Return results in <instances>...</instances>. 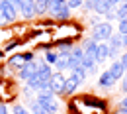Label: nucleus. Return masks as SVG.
Wrapping results in <instances>:
<instances>
[{"instance_id":"obj_7","label":"nucleus","mask_w":127,"mask_h":114,"mask_svg":"<svg viewBox=\"0 0 127 114\" xmlns=\"http://www.w3.org/2000/svg\"><path fill=\"white\" fill-rule=\"evenodd\" d=\"M108 57H110V49H108V43H106V41H100V43H98V47H96V55H94L96 63H104Z\"/></svg>"},{"instance_id":"obj_12","label":"nucleus","mask_w":127,"mask_h":114,"mask_svg":"<svg viewBox=\"0 0 127 114\" xmlns=\"http://www.w3.org/2000/svg\"><path fill=\"white\" fill-rule=\"evenodd\" d=\"M68 61H70V53H57V61L53 63V67H57L63 73L64 69H68Z\"/></svg>"},{"instance_id":"obj_5","label":"nucleus","mask_w":127,"mask_h":114,"mask_svg":"<svg viewBox=\"0 0 127 114\" xmlns=\"http://www.w3.org/2000/svg\"><path fill=\"white\" fill-rule=\"evenodd\" d=\"M35 73H37V63H35V61H28L26 65H24L20 71H18V77H20L22 81L28 83V81L33 77V75H35Z\"/></svg>"},{"instance_id":"obj_17","label":"nucleus","mask_w":127,"mask_h":114,"mask_svg":"<svg viewBox=\"0 0 127 114\" xmlns=\"http://www.w3.org/2000/svg\"><path fill=\"white\" fill-rule=\"evenodd\" d=\"M51 16L55 18V20H70V8L66 6V4H63L57 12H53Z\"/></svg>"},{"instance_id":"obj_22","label":"nucleus","mask_w":127,"mask_h":114,"mask_svg":"<svg viewBox=\"0 0 127 114\" xmlns=\"http://www.w3.org/2000/svg\"><path fill=\"white\" fill-rule=\"evenodd\" d=\"M82 55H84V49H82V47H74V45H72V49H70V59L80 61V59H82Z\"/></svg>"},{"instance_id":"obj_21","label":"nucleus","mask_w":127,"mask_h":114,"mask_svg":"<svg viewBox=\"0 0 127 114\" xmlns=\"http://www.w3.org/2000/svg\"><path fill=\"white\" fill-rule=\"evenodd\" d=\"M115 12H117V18H119V20H121V18H127V2L117 4V6H115Z\"/></svg>"},{"instance_id":"obj_3","label":"nucleus","mask_w":127,"mask_h":114,"mask_svg":"<svg viewBox=\"0 0 127 114\" xmlns=\"http://www.w3.org/2000/svg\"><path fill=\"white\" fill-rule=\"evenodd\" d=\"M0 10H2L4 18H6V22H16V18H18L16 4H12L8 0H0Z\"/></svg>"},{"instance_id":"obj_30","label":"nucleus","mask_w":127,"mask_h":114,"mask_svg":"<svg viewBox=\"0 0 127 114\" xmlns=\"http://www.w3.org/2000/svg\"><path fill=\"white\" fill-rule=\"evenodd\" d=\"M94 4H96V2H90V0H84V8H86L88 12H92V10H94Z\"/></svg>"},{"instance_id":"obj_1","label":"nucleus","mask_w":127,"mask_h":114,"mask_svg":"<svg viewBox=\"0 0 127 114\" xmlns=\"http://www.w3.org/2000/svg\"><path fill=\"white\" fill-rule=\"evenodd\" d=\"M111 33H113V28H111L110 22H98L96 26H92V39H94L96 43L108 41Z\"/></svg>"},{"instance_id":"obj_13","label":"nucleus","mask_w":127,"mask_h":114,"mask_svg":"<svg viewBox=\"0 0 127 114\" xmlns=\"http://www.w3.org/2000/svg\"><path fill=\"white\" fill-rule=\"evenodd\" d=\"M26 63H28V61H26L24 53H16V55H14V57H10V61H8V65L12 67V69H18V71L26 65Z\"/></svg>"},{"instance_id":"obj_34","label":"nucleus","mask_w":127,"mask_h":114,"mask_svg":"<svg viewBox=\"0 0 127 114\" xmlns=\"http://www.w3.org/2000/svg\"><path fill=\"white\" fill-rule=\"evenodd\" d=\"M4 24H8V22H6V18L2 14V10H0V26H4Z\"/></svg>"},{"instance_id":"obj_29","label":"nucleus","mask_w":127,"mask_h":114,"mask_svg":"<svg viewBox=\"0 0 127 114\" xmlns=\"http://www.w3.org/2000/svg\"><path fill=\"white\" fill-rule=\"evenodd\" d=\"M117 61L123 65V69H125V73H127V51H125V53H121V57H119Z\"/></svg>"},{"instance_id":"obj_36","label":"nucleus","mask_w":127,"mask_h":114,"mask_svg":"<svg viewBox=\"0 0 127 114\" xmlns=\"http://www.w3.org/2000/svg\"><path fill=\"white\" fill-rule=\"evenodd\" d=\"M28 0H16V8H20V6H24Z\"/></svg>"},{"instance_id":"obj_40","label":"nucleus","mask_w":127,"mask_h":114,"mask_svg":"<svg viewBox=\"0 0 127 114\" xmlns=\"http://www.w3.org/2000/svg\"><path fill=\"white\" fill-rule=\"evenodd\" d=\"M2 55H4V51H0V57H2Z\"/></svg>"},{"instance_id":"obj_38","label":"nucleus","mask_w":127,"mask_h":114,"mask_svg":"<svg viewBox=\"0 0 127 114\" xmlns=\"http://www.w3.org/2000/svg\"><path fill=\"white\" fill-rule=\"evenodd\" d=\"M121 2H127V0H111V4H113V6H117V4H121Z\"/></svg>"},{"instance_id":"obj_11","label":"nucleus","mask_w":127,"mask_h":114,"mask_svg":"<svg viewBox=\"0 0 127 114\" xmlns=\"http://www.w3.org/2000/svg\"><path fill=\"white\" fill-rule=\"evenodd\" d=\"M80 67L86 71V73H94L96 71V59L92 57V55H82V59H80Z\"/></svg>"},{"instance_id":"obj_19","label":"nucleus","mask_w":127,"mask_h":114,"mask_svg":"<svg viewBox=\"0 0 127 114\" xmlns=\"http://www.w3.org/2000/svg\"><path fill=\"white\" fill-rule=\"evenodd\" d=\"M63 4H66V0H49V14H53V12H57Z\"/></svg>"},{"instance_id":"obj_35","label":"nucleus","mask_w":127,"mask_h":114,"mask_svg":"<svg viewBox=\"0 0 127 114\" xmlns=\"http://www.w3.org/2000/svg\"><path fill=\"white\" fill-rule=\"evenodd\" d=\"M121 87H123V91L127 93V73H125V77H123V85H121Z\"/></svg>"},{"instance_id":"obj_39","label":"nucleus","mask_w":127,"mask_h":114,"mask_svg":"<svg viewBox=\"0 0 127 114\" xmlns=\"http://www.w3.org/2000/svg\"><path fill=\"white\" fill-rule=\"evenodd\" d=\"M115 114H123V112H121V108H119V110H117V112H115Z\"/></svg>"},{"instance_id":"obj_27","label":"nucleus","mask_w":127,"mask_h":114,"mask_svg":"<svg viewBox=\"0 0 127 114\" xmlns=\"http://www.w3.org/2000/svg\"><path fill=\"white\" fill-rule=\"evenodd\" d=\"M12 112H14V114H30V110H26V108H24L22 104H14Z\"/></svg>"},{"instance_id":"obj_6","label":"nucleus","mask_w":127,"mask_h":114,"mask_svg":"<svg viewBox=\"0 0 127 114\" xmlns=\"http://www.w3.org/2000/svg\"><path fill=\"white\" fill-rule=\"evenodd\" d=\"M82 83H84L82 79H78L76 75H72V73H70V77H66V81H64V91H63V95H72V93L78 89Z\"/></svg>"},{"instance_id":"obj_37","label":"nucleus","mask_w":127,"mask_h":114,"mask_svg":"<svg viewBox=\"0 0 127 114\" xmlns=\"http://www.w3.org/2000/svg\"><path fill=\"white\" fill-rule=\"evenodd\" d=\"M119 104H121V108H127V97H123V100H121Z\"/></svg>"},{"instance_id":"obj_23","label":"nucleus","mask_w":127,"mask_h":114,"mask_svg":"<svg viewBox=\"0 0 127 114\" xmlns=\"http://www.w3.org/2000/svg\"><path fill=\"white\" fill-rule=\"evenodd\" d=\"M117 30L121 35H127V18H121V20H117Z\"/></svg>"},{"instance_id":"obj_15","label":"nucleus","mask_w":127,"mask_h":114,"mask_svg":"<svg viewBox=\"0 0 127 114\" xmlns=\"http://www.w3.org/2000/svg\"><path fill=\"white\" fill-rule=\"evenodd\" d=\"M96 47H98V43H96L92 37H86V39L82 41V49H84L86 55H92V57H94L96 55Z\"/></svg>"},{"instance_id":"obj_8","label":"nucleus","mask_w":127,"mask_h":114,"mask_svg":"<svg viewBox=\"0 0 127 114\" xmlns=\"http://www.w3.org/2000/svg\"><path fill=\"white\" fill-rule=\"evenodd\" d=\"M18 10L22 12L24 20H32V18L35 16V0H28V2H26L24 6H20Z\"/></svg>"},{"instance_id":"obj_31","label":"nucleus","mask_w":127,"mask_h":114,"mask_svg":"<svg viewBox=\"0 0 127 114\" xmlns=\"http://www.w3.org/2000/svg\"><path fill=\"white\" fill-rule=\"evenodd\" d=\"M24 57H26V61H33V57H35V55L30 51V53H24Z\"/></svg>"},{"instance_id":"obj_18","label":"nucleus","mask_w":127,"mask_h":114,"mask_svg":"<svg viewBox=\"0 0 127 114\" xmlns=\"http://www.w3.org/2000/svg\"><path fill=\"white\" fill-rule=\"evenodd\" d=\"M49 10V0H35V14H45Z\"/></svg>"},{"instance_id":"obj_20","label":"nucleus","mask_w":127,"mask_h":114,"mask_svg":"<svg viewBox=\"0 0 127 114\" xmlns=\"http://www.w3.org/2000/svg\"><path fill=\"white\" fill-rule=\"evenodd\" d=\"M70 49H72V43H70V41H59L57 53H70Z\"/></svg>"},{"instance_id":"obj_26","label":"nucleus","mask_w":127,"mask_h":114,"mask_svg":"<svg viewBox=\"0 0 127 114\" xmlns=\"http://www.w3.org/2000/svg\"><path fill=\"white\" fill-rule=\"evenodd\" d=\"M106 20H108V22H113V20H119V18H117V12H115V8H111L110 12H108V14H106Z\"/></svg>"},{"instance_id":"obj_24","label":"nucleus","mask_w":127,"mask_h":114,"mask_svg":"<svg viewBox=\"0 0 127 114\" xmlns=\"http://www.w3.org/2000/svg\"><path fill=\"white\" fill-rule=\"evenodd\" d=\"M55 61H57V51H47V53H45V63L53 65Z\"/></svg>"},{"instance_id":"obj_9","label":"nucleus","mask_w":127,"mask_h":114,"mask_svg":"<svg viewBox=\"0 0 127 114\" xmlns=\"http://www.w3.org/2000/svg\"><path fill=\"white\" fill-rule=\"evenodd\" d=\"M111 8H115V6L111 4V0H98V2L94 4V12L100 14V16H106Z\"/></svg>"},{"instance_id":"obj_28","label":"nucleus","mask_w":127,"mask_h":114,"mask_svg":"<svg viewBox=\"0 0 127 114\" xmlns=\"http://www.w3.org/2000/svg\"><path fill=\"white\" fill-rule=\"evenodd\" d=\"M72 75H76V77H78V79H82V81L86 79V71H84L82 67H76V69L72 71Z\"/></svg>"},{"instance_id":"obj_41","label":"nucleus","mask_w":127,"mask_h":114,"mask_svg":"<svg viewBox=\"0 0 127 114\" xmlns=\"http://www.w3.org/2000/svg\"><path fill=\"white\" fill-rule=\"evenodd\" d=\"M90 2H98V0H90Z\"/></svg>"},{"instance_id":"obj_2","label":"nucleus","mask_w":127,"mask_h":114,"mask_svg":"<svg viewBox=\"0 0 127 114\" xmlns=\"http://www.w3.org/2000/svg\"><path fill=\"white\" fill-rule=\"evenodd\" d=\"M64 81H66V77H64L61 71L53 73V75H51V79H49L51 93H53V95H63V91H64Z\"/></svg>"},{"instance_id":"obj_10","label":"nucleus","mask_w":127,"mask_h":114,"mask_svg":"<svg viewBox=\"0 0 127 114\" xmlns=\"http://www.w3.org/2000/svg\"><path fill=\"white\" fill-rule=\"evenodd\" d=\"M108 71H110V75L115 79V81H119V79H123V75H125V69L123 65L119 63V61H113L110 67H108Z\"/></svg>"},{"instance_id":"obj_4","label":"nucleus","mask_w":127,"mask_h":114,"mask_svg":"<svg viewBox=\"0 0 127 114\" xmlns=\"http://www.w3.org/2000/svg\"><path fill=\"white\" fill-rule=\"evenodd\" d=\"M106 43H108V49H110V57H117L121 53V35L119 33H111Z\"/></svg>"},{"instance_id":"obj_14","label":"nucleus","mask_w":127,"mask_h":114,"mask_svg":"<svg viewBox=\"0 0 127 114\" xmlns=\"http://www.w3.org/2000/svg\"><path fill=\"white\" fill-rule=\"evenodd\" d=\"M39 104L43 106L45 114H57V112H59V102H57V98H53V100H45V102H39Z\"/></svg>"},{"instance_id":"obj_32","label":"nucleus","mask_w":127,"mask_h":114,"mask_svg":"<svg viewBox=\"0 0 127 114\" xmlns=\"http://www.w3.org/2000/svg\"><path fill=\"white\" fill-rule=\"evenodd\" d=\"M0 114H8V106L6 104H0Z\"/></svg>"},{"instance_id":"obj_16","label":"nucleus","mask_w":127,"mask_h":114,"mask_svg":"<svg viewBox=\"0 0 127 114\" xmlns=\"http://www.w3.org/2000/svg\"><path fill=\"white\" fill-rule=\"evenodd\" d=\"M113 83H115V79L110 75V71H104V73L100 75V79H98V85H100L102 89H110Z\"/></svg>"},{"instance_id":"obj_33","label":"nucleus","mask_w":127,"mask_h":114,"mask_svg":"<svg viewBox=\"0 0 127 114\" xmlns=\"http://www.w3.org/2000/svg\"><path fill=\"white\" fill-rule=\"evenodd\" d=\"M121 35V33H119ZM121 47H127V35H121Z\"/></svg>"},{"instance_id":"obj_25","label":"nucleus","mask_w":127,"mask_h":114,"mask_svg":"<svg viewBox=\"0 0 127 114\" xmlns=\"http://www.w3.org/2000/svg\"><path fill=\"white\" fill-rule=\"evenodd\" d=\"M84 4V0H66V6L70 8V10H76V8H80Z\"/></svg>"}]
</instances>
